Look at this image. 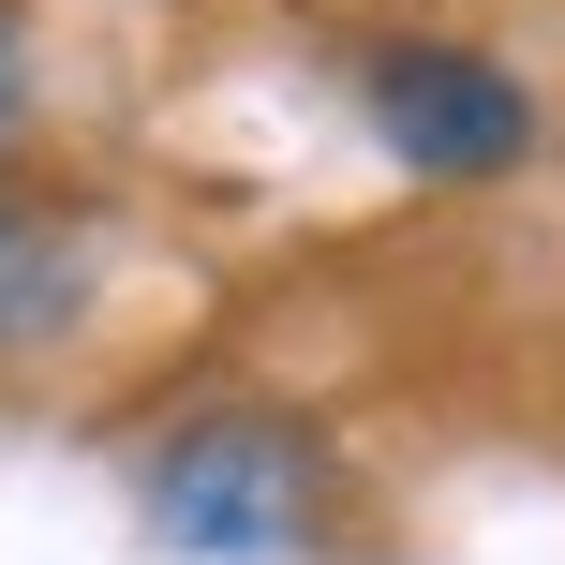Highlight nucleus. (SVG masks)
Returning a JSON list of instances; mask_svg holds the SVG:
<instances>
[{
	"label": "nucleus",
	"mask_w": 565,
	"mask_h": 565,
	"mask_svg": "<svg viewBox=\"0 0 565 565\" xmlns=\"http://www.w3.org/2000/svg\"><path fill=\"white\" fill-rule=\"evenodd\" d=\"M298 507H312V447L282 417H194L164 461H149V536L194 551V565L298 551Z\"/></svg>",
	"instance_id": "obj_1"
},
{
	"label": "nucleus",
	"mask_w": 565,
	"mask_h": 565,
	"mask_svg": "<svg viewBox=\"0 0 565 565\" xmlns=\"http://www.w3.org/2000/svg\"><path fill=\"white\" fill-rule=\"evenodd\" d=\"M372 135L417 179H491V164L536 149V105H521V75L477 60V45H387L372 60Z\"/></svg>",
	"instance_id": "obj_2"
},
{
	"label": "nucleus",
	"mask_w": 565,
	"mask_h": 565,
	"mask_svg": "<svg viewBox=\"0 0 565 565\" xmlns=\"http://www.w3.org/2000/svg\"><path fill=\"white\" fill-rule=\"evenodd\" d=\"M89 298V238L60 209H0V342H45Z\"/></svg>",
	"instance_id": "obj_3"
},
{
	"label": "nucleus",
	"mask_w": 565,
	"mask_h": 565,
	"mask_svg": "<svg viewBox=\"0 0 565 565\" xmlns=\"http://www.w3.org/2000/svg\"><path fill=\"white\" fill-rule=\"evenodd\" d=\"M15 105H30V45H15V0H0V135H15Z\"/></svg>",
	"instance_id": "obj_4"
}]
</instances>
